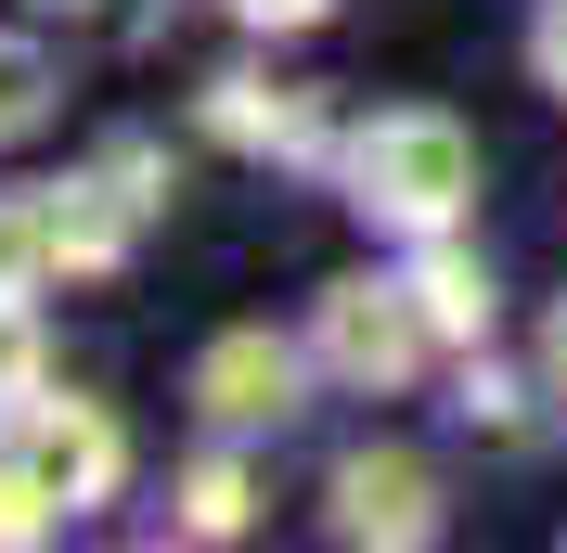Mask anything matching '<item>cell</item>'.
Masks as SVG:
<instances>
[{"label":"cell","mask_w":567,"mask_h":553,"mask_svg":"<svg viewBox=\"0 0 567 553\" xmlns=\"http://www.w3.org/2000/svg\"><path fill=\"white\" fill-rule=\"evenodd\" d=\"M413 296H425V322L452 347H491V271L464 258L452 232H425V258H413Z\"/></svg>","instance_id":"52a82bcc"},{"label":"cell","mask_w":567,"mask_h":553,"mask_svg":"<svg viewBox=\"0 0 567 553\" xmlns=\"http://www.w3.org/2000/svg\"><path fill=\"white\" fill-rule=\"evenodd\" d=\"M207 129L233 155H322V104L310 91H271V77H207Z\"/></svg>","instance_id":"8992f818"},{"label":"cell","mask_w":567,"mask_h":553,"mask_svg":"<svg viewBox=\"0 0 567 553\" xmlns=\"http://www.w3.org/2000/svg\"><path fill=\"white\" fill-rule=\"evenodd\" d=\"M349 207L388 219V232H452L477 207V142L452 129L439 104H400L349 142Z\"/></svg>","instance_id":"6da1fadb"},{"label":"cell","mask_w":567,"mask_h":553,"mask_svg":"<svg viewBox=\"0 0 567 553\" xmlns=\"http://www.w3.org/2000/svg\"><path fill=\"white\" fill-rule=\"evenodd\" d=\"M39 528H52V502H39V477L0 450V541H39Z\"/></svg>","instance_id":"4fadbf2b"},{"label":"cell","mask_w":567,"mask_h":553,"mask_svg":"<svg viewBox=\"0 0 567 553\" xmlns=\"http://www.w3.org/2000/svg\"><path fill=\"white\" fill-rule=\"evenodd\" d=\"M130 194H116L104 168L91 180H65V207H52V244H65V271H116V258H130Z\"/></svg>","instance_id":"ba28073f"},{"label":"cell","mask_w":567,"mask_h":553,"mask_svg":"<svg viewBox=\"0 0 567 553\" xmlns=\"http://www.w3.org/2000/svg\"><path fill=\"white\" fill-rule=\"evenodd\" d=\"M39 116H52V52L0 27V142H27Z\"/></svg>","instance_id":"30bf717a"},{"label":"cell","mask_w":567,"mask_h":553,"mask_svg":"<svg viewBox=\"0 0 567 553\" xmlns=\"http://www.w3.org/2000/svg\"><path fill=\"white\" fill-rule=\"evenodd\" d=\"M65 244H52V207H27V194H0V296H27L39 271H52Z\"/></svg>","instance_id":"8fae6325"},{"label":"cell","mask_w":567,"mask_h":553,"mask_svg":"<svg viewBox=\"0 0 567 553\" xmlns=\"http://www.w3.org/2000/svg\"><path fill=\"white\" fill-rule=\"evenodd\" d=\"M542 386H555V399H567V310L542 322Z\"/></svg>","instance_id":"e0dca14e"},{"label":"cell","mask_w":567,"mask_h":553,"mask_svg":"<svg viewBox=\"0 0 567 553\" xmlns=\"http://www.w3.org/2000/svg\"><path fill=\"white\" fill-rule=\"evenodd\" d=\"M529 65H542V91L567 104V0H542V13H529Z\"/></svg>","instance_id":"5bb4252c"},{"label":"cell","mask_w":567,"mask_h":553,"mask_svg":"<svg viewBox=\"0 0 567 553\" xmlns=\"http://www.w3.org/2000/svg\"><path fill=\"white\" fill-rule=\"evenodd\" d=\"M233 13H246V27H271V39H284V27H322V13H336V0H233Z\"/></svg>","instance_id":"2e32d148"},{"label":"cell","mask_w":567,"mask_h":553,"mask_svg":"<svg viewBox=\"0 0 567 553\" xmlns=\"http://www.w3.org/2000/svg\"><path fill=\"white\" fill-rule=\"evenodd\" d=\"M336 541H439V477L413 450H349L336 463Z\"/></svg>","instance_id":"277c9868"},{"label":"cell","mask_w":567,"mask_h":553,"mask_svg":"<svg viewBox=\"0 0 567 553\" xmlns=\"http://www.w3.org/2000/svg\"><path fill=\"white\" fill-rule=\"evenodd\" d=\"M297 374H310V361L246 322V335H219L207 361H194V399H207L219 425H284V413H297Z\"/></svg>","instance_id":"5b68a950"},{"label":"cell","mask_w":567,"mask_h":553,"mask_svg":"<svg viewBox=\"0 0 567 553\" xmlns=\"http://www.w3.org/2000/svg\"><path fill=\"white\" fill-rule=\"evenodd\" d=\"M425 296H413V271L400 283H374V271H349V283H322V310H310V361L336 386H400L425 361Z\"/></svg>","instance_id":"7a4b0ae2"},{"label":"cell","mask_w":567,"mask_h":553,"mask_svg":"<svg viewBox=\"0 0 567 553\" xmlns=\"http://www.w3.org/2000/svg\"><path fill=\"white\" fill-rule=\"evenodd\" d=\"M464 425H491V438H516L529 413H516V386H503V374H464Z\"/></svg>","instance_id":"9a60e30c"},{"label":"cell","mask_w":567,"mask_h":553,"mask_svg":"<svg viewBox=\"0 0 567 553\" xmlns=\"http://www.w3.org/2000/svg\"><path fill=\"white\" fill-rule=\"evenodd\" d=\"M0 450L39 477V502H52V515H91V502H116V477H130V450H116V425L91 413V399H27Z\"/></svg>","instance_id":"3957f363"},{"label":"cell","mask_w":567,"mask_h":553,"mask_svg":"<svg viewBox=\"0 0 567 553\" xmlns=\"http://www.w3.org/2000/svg\"><path fill=\"white\" fill-rule=\"evenodd\" d=\"M246 515H258V477L233 463V450H207V463L181 477V528H194V541H233Z\"/></svg>","instance_id":"9c48e42d"},{"label":"cell","mask_w":567,"mask_h":553,"mask_svg":"<svg viewBox=\"0 0 567 553\" xmlns=\"http://www.w3.org/2000/svg\"><path fill=\"white\" fill-rule=\"evenodd\" d=\"M39 399V322H27V296H0V413H27Z\"/></svg>","instance_id":"7c38bea8"}]
</instances>
